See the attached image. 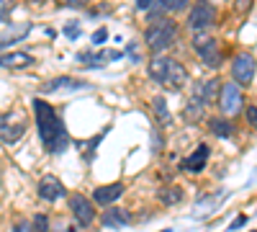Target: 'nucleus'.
I'll use <instances>...</instances> for the list:
<instances>
[{"instance_id":"nucleus-1","label":"nucleus","mask_w":257,"mask_h":232,"mask_svg":"<svg viewBox=\"0 0 257 232\" xmlns=\"http://www.w3.org/2000/svg\"><path fill=\"white\" fill-rule=\"evenodd\" d=\"M34 114H36V129H39V137L44 142V147L49 152L59 155L70 147V134L64 129L62 119L57 116V111L52 109V103L36 98L34 101Z\"/></svg>"},{"instance_id":"nucleus-2","label":"nucleus","mask_w":257,"mask_h":232,"mask_svg":"<svg viewBox=\"0 0 257 232\" xmlns=\"http://www.w3.org/2000/svg\"><path fill=\"white\" fill-rule=\"evenodd\" d=\"M147 72H149V78H152L155 83H160V86H165L170 91H180L188 83V70H185L183 62H178L175 57H165V54L152 57L149 65H147Z\"/></svg>"},{"instance_id":"nucleus-3","label":"nucleus","mask_w":257,"mask_h":232,"mask_svg":"<svg viewBox=\"0 0 257 232\" xmlns=\"http://www.w3.org/2000/svg\"><path fill=\"white\" fill-rule=\"evenodd\" d=\"M178 39V24L173 18H157V21H149L147 29H144V44L152 49V52H165L167 47H173Z\"/></svg>"},{"instance_id":"nucleus-4","label":"nucleus","mask_w":257,"mask_h":232,"mask_svg":"<svg viewBox=\"0 0 257 232\" xmlns=\"http://www.w3.org/2000/svg\"><path fill=\"white\" fill-rule=\"evenodd\" d=\"M213 24H216V8L208 0H196V6L190 8V16H188V29L193 34H201V31H208Z\"/></svg>"},{"instance_id":"nucleus-5","label":"nucleus","mask_w":257,"mask_h":232,"mask_svg":"<svg viewBox=\"0 0 257 232\" xmlns=\"http://www.w3.org/2000/svg\"><path fill=\"white\" fill-rule=\"evenodd\" d=\"M244 106V96H242V86L239 83H224L221 86V93H219V109L226 114V116H234L239 114Z\"/></svg>"},{"instance_id":"nucleus-6","label":"nucleus","mask_w":257,"mask_h":232,"mask_svg":"<svg viewBox=\"0 0 257 232\" xmlns=\"http://www.w3.org/2000/svg\"><path fill=\"white\" fill-rule=\"evenodd\" d=\"M193 49L208 67H221V49L213 36H193Z\"/></svg>"},{"instance_id":"nucleus-7","label":"nucleus","mask_w":257,"mask_h":232,"mask_svg":"<svg viewBox=\"0 0 257 232\" xmlns=\"http://www.w3.org/2000/svg\"><path fill=\"white\" fill-rule=\"evenodd\" d=\"M67 206H70V212H72V217L77 219L80 227H90L93 224V219H95V204H93V199L82 196V194H70Z\"/></svg>"},{"instance_id":"nucleus-8","label":"nucleus","mask_w":257,"mask_h":232,"mask_svg":"<svg viewBox=\"0 0 257 232\" xmlns=\"http://www.w3.org/2000/svg\"><path fill=\"white\" fill-rule=\"evenodd\" d=\"M254 70H257V62L247 52H242L231 59V75H234V83H239V86H249L254 80Z\"/></svg>"},{"instance_id":"nucleus-9","label":"nucleus","mask_w":257,"mask_h":232,"mask_svg":"<svg viewBox=\"0 0 257 232\" xmlns=\"http://www.w3.org/2000/svg\"><path fill=\"white\" fill-rule=\"evenodd\" d=\"M123 183H105V186H98L95 191H93V201L98 204V206H113L121 196H123Z\"/></svg>"},{"instance_id":"nucleus-10","label":"nucleus","mask_w":257,"mask_h":232,"mask_svg":"<svg viewBox=\"0 0 257 232\" xmlns=\"http://www.w3.org/2000/svg\"><path fill=\"white\" fill-rule=\"evenodd\" d=\"M39 196L44 199V201H59V199H64L67 196V191H64V186H62V181L59 178H54V176H44L39 181Z\"/></svg>"},{"instance_id":"nucleus-11","label":"nucleus","mask_w":257,"mask_h":232,"mask_svg":"<svg viewBox=\"0 0 257 232\" xmlns=\"http://www.w3.org/2000/svg\"><path fill=\"white\" fill-rule=\"evenodd\" d=\"M190 6V0H157L155 8L149 11V21H157V18H165V16H173V13H180Z\"/></svg>"},{"instance_id":"nucleus-12","label":"nucleus","mask_w":257,"mask_h":232,"mask_svg":"<svg viewBox=\"0 0 257 232\" xmlns=\"http://www.w3.org/2000/svg\"><path fill=\"white\" fill-rule=\"evenodd\" d=\"M208 155H211L208 144H198L196 152L188 155V158L183 160V171H188V173H201L203 168H206V163H208Z\"/></svg>"},{"instance_id":"nucleus-13","label":"nucleus","mask_w":257,"mask_h":232,"mask_svg":"<svg viewBox=\"0 0 257 232\" xmlns=\"http://www.w3.org/2000/svg\"><path fill=\"white\" fill-rule=\"evenodd\" d=\"M80 88H88V83L75 80V78H54L49 83L41 86V93H57V91H80Z\"/></svg>"},{"instance_id":"nucleus-14","label":"nucleus","mask_w":257,"mask_h":232,"mask_svg":"<svg viewBox=\"0 0 257 232\" xmlns=\"http://www.w3.org/2000/svg\"><path fill=\"white\" fill-rule=\"evenodd\" d=\"M24 132H26V121H24V119H21V121H16V124H11L8 114L3 116V124H0V134H3V142H6V144H13V142H18Z\"/></svg>"},{"instance_id":"nucleus-15","label":"nucleus","mask_w":257,"mask_h":232,"mask_svg":"<svg viewBox=\"0 0 257 232\" xmlns=\"http://www.w3.org/2000/svg\"><path fill=\"white\" fill-rule=\"evenodd\" d=\"M216 93H221V86H219V80H216V78L201 80L198 86H196V91H193V96H198V98L206 103V106L216 101Z\"/></svg>"},{"instance_id":"nucleus-16","label":"nucleus","mask_w":257,"mask_h":232,"mask_svg":"<svg viewBox=\"0 0 257 232\" xmlns=\"http://www.w3.org/2000/svg\"><path fill=\"white\" fill-rule=\"evenodd\" d=\"M100 222H103V227L121 229V227H126V224H128V212H126V209H121V206H108V209L103 212Z\"/></svg>"},{"instance_id":"nucleus-17","label":"nucleus","mask_w":257,"mask_h":232,"mask_svg":"<svg viewBox=\"0 0 257 232\" xmlns=\"http://www.w3.org/2000/svg\"><path fill=\"white\" fill-rule=\"evenodd\" d=\"M0 65H3L6 70H26V67L34 65V57L29 52H11V54L6 52Z\"/></svg>"},{"instance_id":"nucleus-18","label":"nucleus","mask_w":257,"mask_h":232,"mask_svg":"<svg viewBox=\"0 0 257 232\" xmlns=\"http://www.w3.org/2000/svg\"><path fill=\"white\" fill-rule=\"evenodd\" d=\"M208 132L221 137V139H229V137H234L237 126H234V121H229V119H216L213 116V119H208Z\"/></svg>"},{"instance_id":"nucleus-19","label":"nucleus","mask_w":257,"mask_h":232,"mask_svg":"<svg viewBox=\"0 0 257 232\" xmlns=\"http://www.w3.org/2000/svg\"><path fill=\"white\" fill-rule=\"evenodd\" d=\"M203 114H206V103H203L198 96H190L188 103H185V109H183V119L193 124V121L203 119Z\"/></svg>"},{"instance_id":"nucleus-20","label":"nucleus","mask_w":257,"mask_h":232,"mask_svg":"<svg viewBox=\"0 0 257 232\" xmlns=\"http://www.w3.org/2000/svg\"><path fill=\"white\" fill-rule=\"evenodd\" d=\"M183 188L180 186H175V183H167V186H162L160 191H157V199L165 204V206H175V204H180L183 201Z\"/></svg>"},{"instance_id":"nucleus-21","label":"nucleus","mask_w":257,"mask_h":232,"mask_svg":"<svg viewBox=\"0 0 257 232\" xmlns=\"http://www.w3.org/2000/svg\"><path fill=\"white\" fill-rule=\"evenodd\" d=\"M152 111H155V116H157V121H160L162 126H170V121H173V116H170L167 101H165L162 96H155V98H152Z\"/></svg>"},{"instance_id":"nucleus-22","label":"nucleus","mask_w":257,"mask_h":232,"mask_svg":"<svg viewBox=\"0 0 257 232\" xmlns=\"http://www.w3.org/2000/svg\"><path fill=\"white\" fill-rule=\"evenodd\" d=\"M29 31H31V24H21L18 29H11V31L3 26V49H8V44H16V41H21Z\"/></svg>"},{"instance_id":"nucleus-23","label":"nucleus","mask_w":257,"mask_h":232,"mask_svg":"<svg viewBox=\"0 0 257 232\" xmlns=\"http://www.w3.org/2000/svg\"><path fill=\"white\" fill-rule=\"evenodd\" d=\"M34 232H49V217L47 214H36L34 217Z\"/></svg>"},{"instance_id":"nucleus-24","label":"nucleus","mask_w":257,"mask_h":232,"mask_svg":"<svg viewBox=\"0 0 257 232\" xmlns=\"http://www.w3.org/2000/svg\"><path fill=\"white\" fill-rule=\"evenodd\" d=\"M105 39H108V29H105V26H100L93 36H90V41H93V44L95 47H100V44H105Z\"/></svg>"},{"instance_id":"nucleus-25","label":"nucleus","mask_w":257,"mask_h":232,"mask_svg":"<svg viewBox=\"0 0 257 232\" xmlns=\"http://www.w3.org/2000/svg\"><path fill=\"white\" fill-rule=\"evenodd\" d=\"M162 147H165L162 132H160V129H152V152H162Z\"/></svg>"},{"instance_id":"nucleus-26","label":"nucleus","mask_w":257,"mask_h":232,"mask_svg":"<svg viewBox=\"0 0 257 232\" xmlns=\"http://www.w3.org/2000/svg\"><path fill=\"white\" fill-rule=\"evenodd\" d=\"M64 36H67V39H77L80 36V24H77V21H70V24L64 26Z\"/></svg>"},{"instance_id":"nucleus-27","label":"nucleus","mask_w":257,"mask_h":232,"mask_svg":"<svg viewBox=\"0 0 257 232\" xmlns=\"http://www.w3.org/2000/svg\"><path fill=\"white\" fill-rule=\"evenodd\" d=\"M244 116H247V124L257 129V106H247L244 109Z\"/></svg>"},{"instance_id":"nucleus-28","label":"nucleus","mask_w":257,"mask_h":232,"mask_svg":"<svg viewBox=\"0 0 257 232\" xmlns=\"http://www.w3.org/2000/svg\"><path fill=\"white\" fill-rule=\"evenodd\" d=\"M59 3H62V6H67V8H75V11H77V8H85V6L90 3V0H59Z\"/></svg>"},{"instance_id":"nucleus-29","label":"nucleus","mask_w":257,"mask_h":232,"mask_svg":"<svg viewBox=\"0 0 257 232\" xmlns=\"http://www.w3.org/2000/svg\"><path fill=\"white\" fill-rule=\"evenodd\" d=\"M13 232H34V224L31 222H16L13 224Z\"/></svg>"},{"instance_id":"nucleus-30","label":"nucleus","mask_w":257,"mask_h":232,"mask_svg":"<svg viewBox=\"0 0 257 232\" xmlns=\"http://www.w3.org/2000/svg\"><path fill=\"white\" fill-rule=\"evenodd\" d=\"M244 222H247V217H244V214H239V217H234V222L229 224V229H231V232H234V229H242V227H244Z\"/></svg>"},{"instance_id":"nucleus-31","label":"nucleus","mask_w":257,"mask_h":232,"mask_svg":"<svg viewBox=\"0 0 257 232\" xmlns=\"http://www.w3.org/2000/svg\"><path fill=\"white\" fill-rule=\"evenodd\" d=\"M155 3H157V0H137V8L139 11H152Z\"/></svg>"},{"instance_id":"nucleus-32","label":"nucleus","mask_w":257,"mask_h":232,"mask_svg":"<svg viewBox=\"0 0 257 232\" xmlns=\"http://www.w3.org/2000/svg\"><path fill=\"white\" fill-rule=\"evenodd\" d=\"M126 52H128V57H132V62H142V57H139V52H137V44H134V41L126 47Z\"/></svg>"},{"instance_id":"nucleus-33","label":"nucleus","mask_w":257,"mask_h":232,"mask_svg":"<svg viewBox=\"0 0 257 232\" xmlns=\"http://www.w3.org/2000/svg\"><path fill=\"white\" fill-rule=\"evenodd\" d=\"M252 0H239V3H234V11H247Z\"/></svg>"},{"instance_id":"nucleus-34","label":"nucleus","mask_w":257,"mask_h":232,"mask_svg":"<svg viewBox=\"0 0 257 232\" xmlns=\"http://www.w3.org/2000/svg\"><path fill=\"white\" fill-rule=\"evenodd\" d=\"M59 232H75V229H72V227H62Z\"/></svg>"},{"instance_id":"nucleus-35","label":"nucleus","mask_w":257,"mask_h":232,"mask_svg":"<svg viewBox=\"0 0 257 232\" xmlns=\"http://www.w3.org/2000/svg\"><path fill=\"white\" fill-rule=\"evenodd\" d=\"M162 232H170V229H162Z\"/></svg>"},{"instance_id":"nucleus-36","label":"nucleus","mask_w":257,"mask_h":232,"mask_svg":"<svg viewBox=\"0 0 257 232\" xmlns=\"http://www.w3.org/2000/svg\"><path fill=\"white\" fill-rule=\"evenodd\" d=\"M252 232H257V229H252Z\"/></svg>"}]
</instances>
